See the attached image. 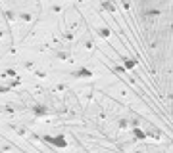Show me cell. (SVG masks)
Masks as SVG:
<instances>
[{
    "label": "cell",
    "instance_id": "cell-1",
    "mask_svg": "<svg viewBox=\"0 0 173 153\" xmlns=\"http://www.w3.org/2000/svg\"><path fill=\"white\" fill-rule=\"evenodd\" d=\"M42 140L48 142L52 147H56V149H65L67 147V140L64 134H58V136H50V134H46V136H42Z\"/></svg>",
    "mask_w": 173,
    "mask_h": 153
},
{
    "label": "cell",
    "instance_id": "cell-2",
    "mask_svg": "<svg viewBox=\"0 0 173 153\" xmlns=\"http://www.w3.org/2000/svg\"><path fill=\"white\" fill-rule=\"evenodd\" d=\"M141 15H142V21L152 23V21H156L162 15V10H160V8H146V10H142Z\"/></svg>",
    "mask_w": 173,
    "mask_h": 153
},
{
    "label": "cell",
    "instance_id": "cell-3",
    "mask_svg": "<svg viewBox=\"0 0 173 153\" xmlns=\"http://www.w3.org/2000/svg\"><path fill=\"white\" fill-rule=\"evenodd\" d=\"M71 77H75V79H92V71L89 69V67H77L73 73H71Z\"/></svg>",
    "mask_w": 173,
    "mask_h": 153
},
{
    "label": "cell",
    "instance_id": "cell-4",
    "mask_svg": "<svg viewBox=\"0 0 173 153\" xmlns=\"http://www.w3.org/2000/svg\"><path fill=\"white\" fill-rule=\"evenodd\" d=\"M31 111H33L35 117H46V115H48V107L42 105V103H35V105L31 107Z\"/></svg>",
    "mask_w": 173,
    "mask_h": 153
},
{
    "label": "cell",
    "instance_id": "cell-5",
    "mask_svg": "<svg viewBox=\"0 0 173 153\" xmlns=\"http://www.w3.org/2000/svg\"><path fill=\"white\" fill-rule=\"evenodd\" d=\"M146 136H152L154 140H160V138L163 136V132H162L158 127H154V124H152V127H150L148 130H146Z\"/></svg>",
    "mask_w": 173,
    "mask_h": 153
},
{
    "label": "cell",
    "instance_id": "cell-6",
    "mask_svg": "<svg viewBox=\"0 0 173 153\" xmlns=\"http://www.w3.org/2000/svg\"><path fill=\"white\" fill-rule=\"evenodd\" d=\"M133 136H135V140H146L148 138L146 136V130L138 128V127H133Z\"/></svg>",
    "mask_w": 173,
    "mask_h": 153
},
{
    "label": "cell",
    "instance_id": "cell-7",
    "mask_svg": "<svg viewBox=\"0 0 173 153\" xmlns=\"http://www.w3.org/2000/svg\"><path fill=\"white\" fill-rule=\"evenodd\" d=\"M102 8H104L106 12H110V14H116V10H117L116 4L112 2V0H102Z\"/></svg>",
    "mask_w": 173,
    "mask_h": 153
},
{
    "label": "cell",
    "instance_id": "cell-8",
    "mask_svg": "<svg viewBox=\"0 0 173 153\" xmlns=\"http://www.w3.org/2000/svg\"><path fill=\"white\" fill-rule=\"evenodd\" d=\"M135 65H137V61H135L133 58H129V56L123 58V67H125V69H135Z\"/></svg>",
    "mask_w": 173,
    "mask_h": 153
},
{
    "label": "cell",
    "instance_id": "cell-9",
    "mask_svg": "<svg viewBox=\"0 0 173 153\" xmlns=\"http://www.w3.org/2000/svg\"><path fill=\"white\" fill-rule=\"evenodd\" d=\"M0 77H2V79H12V77H15V69H6Z\"/></svg>",
    "mask_w": 173,
    "mask_h": 153
},
{
    "label": "cell",
    "instance_id": "cell-10",
    "mask_svg": "<svg viewBox=\"0 0 173 153\" xmlns=\"http://www.w3.org/2000/svg\"><path fill=\"white\" fill-rule=\"evenodd\" d=\"M117 127L125 130V128L129 127V119H127V117H123V119H119V124H117Z\"/></svg>",
    "mask_w": 173,
    "mask_h": 153
},
{
    "label": "cell",
    "instance_id": "cell-11",
    "mask_svg": "<svg viewBox=\"0 0 173 153\" xmlns=\"http://www.w3.org/2000/svg\"><path fill=\"white\" fill-rule=\"evenodd\" d=\"M12 90V86L10 84H0V94H8Z\"/></svg>",
    "mask_w": 173,
    "mask_h": 153
},
{
    "label": "cell",
    "instance_id": "cell-12",
    "mask_svg": "<svg viewBox=\"0 0 173 153\" xmlns=\"http://www.w3.org/2000/svg\"><path fill=\"white\" fill-rule=\"evenodd\" d=\"M56 56H58L60 59H67V58H69V54H67V52H58Z\"/></svg>",
    "mask_w": 173,
    "mask_h": 153
},
{
    "label": "cell",
    "instance_id": "cell-13",
    "mask_svg": "<svg viewBox=\"0 0 173 153\" xmlns=\"http://www.w3.org/2000/svg\"><path fill=\"white\" fill-rule=\"evenodd\" d=\"M114 73H119V75H121V73H125V67H123V65H117V67H114Z\"/></svg>",
    "mask_w": 173,
    "mask_h": 153
},
{
    "label": "cell",
    "instance_id": "cell-14",
    "mask_svg": "<svg viewBox=\"0 0 173 153\" xmlns=\"http://www.w3.org/2000/svg\"><path fill=\"white\" fill-rule=\"evenodd\" d=\"M98 34H100V37H108V34H110V31H106V29H100V31H98Z\"/></svg>",
    "mask_w": 173,
    "mask_h": 153
},
{
    "label": "cell",
    "instance_id": "cell-15",
    "mask_svg": "<svg viewBox=\"0 0 173 153\" xmlns=\"http://www.w3.org/2000/svg\"><path fill=\"white\" fill-rule=\"evenodd\" d=\"M19 15H21V19H23V21H29V19H31V15H29V14H19Z\"/></svg>",
    "mask_w": 173,
    "mask_h": 153
},
{
    "label": "cell",
    "instance_id": "cell-16",
    "mask_svg": "<svg viewBox=\"0 0 173 153\" xmlns=\"http://www.w3.org/2000/svg\"><path fill=\"white\" fill-rule=\"evenodd\" d=\"M37 77H40V79H44V77H46V73H44V71H37Z\"/></svg>",
    "mask_w": 173,
    "mask_h": 153
}]
</instances>
